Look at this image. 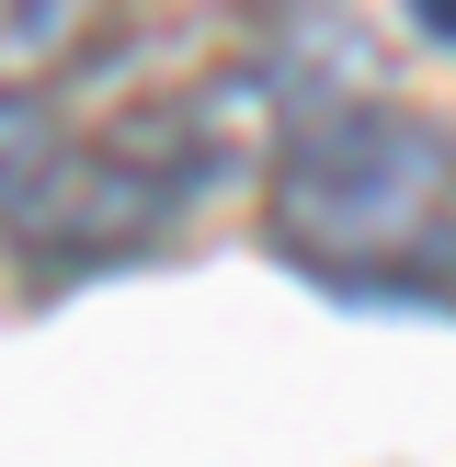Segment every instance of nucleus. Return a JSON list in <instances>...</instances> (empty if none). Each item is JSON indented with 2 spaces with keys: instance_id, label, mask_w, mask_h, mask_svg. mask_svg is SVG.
Instances as JSON below:
<instances>
[{
  "instance_id": "1",
  "label": "nucleus",
  "mask_w": 456,
  "mask_h": 467,
  "mask_svg": "<svg viewBox=\"0 0 456 467\" xmlns=\"http://www.w3.org/2000/svg\"><path fill=\"white\" fill-rule=\"evenodd\" d=\"M274 160L263 240L342 308H456V126L388 103L365 68H263Z\"/></svg>"
},
{
  "instance_id": "2",
  "label": "nucleus",
  "mask_w": 456,
  "mask_h": 467,
  "mask_svg": "<svg viewBox=\"0 0 456 467\" xmlns=\"http://www.w3.org/2000/svg\"><path fill=\"white\" fill-rule=\"evenodd\" d=\"M251 160H274V80L263 68L240 91H160V103L91 114V126H46L35 182L12 205V251L46 296L91 285L114 263H149Z\"/></svg>"
},
{
  "instance_id": "3",
  "label": "nucleus",
  "mask_w": 456,
  "mask_h": 467,
  "mask_svg": "<svg viewBox=\"0 0 456 467\" xmlns=\"http://www.w3.org/2000/svg\"><path fill=\"white\" fill-rule=\"evenodd\" d=\"M35 149H46V114L23 103V91H0V228H12L23 182H35Z\"/></svg>"
},
{
  "instance_id": "4",
  "label": "nucleus",
  "mask_w": 456,
  "mask_h": 467,
  "mask_svg": "<svg viewBox=\"0 0 456 467\" xmlns=\"http://www.w3.org/2000/svg\"><path fill=\"white\" fill-rule=\"evenodd\" d=\"M422 35H433V46H456V0H422Z\"/></svg>"
}]
</instances>
